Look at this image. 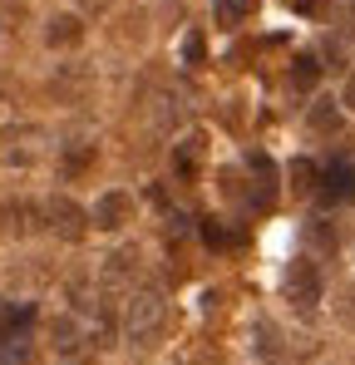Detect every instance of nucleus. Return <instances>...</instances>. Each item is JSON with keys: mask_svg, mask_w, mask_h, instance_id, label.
<instances>
[{"mask_svg": "<svg viewBox=\"0 0 355 365\" xmlns=\"http://www.w3.org/2000/svg\"><path fill=\"white\" fill-rule=\"evenodd\" d=\"M133 272H138V252L133 247H118L114 257L104 262V277H99L104 297H128L133 292Z\"/></svg>", "mask_w": 355, "mask_h": 365, "instance_id": "39448f33", "label": "nucleus"}, {"mask_svg": "<svg viewBox=\"0 0 355 365\" xmlns=\"http://www.w3.org/2000/svg\"><path fill=\"white\" fill-rule=\"evenodd\" d=\"M252 331H257V356L277 361V356H282V346H277V331H272V321H257Z\"/></svg>", "mask_w": 355, "mask_h": 365, "instance_id": "dca6fc26", "label": "nucleus"}, {"mask_svg": "<svg viewBox=\"0 0 355 365\" xmlns=\"http://www.w3.org/2000/svg\"><path fill=\"white\" fill-rule=\"evenodd\" d=\"M45 227H55L64 242H84V237H89V212H84L74 197L59 192V197L45 202Z\"/></svg>", "mask_w": 355, "mask_h": 365, "instance_id": "20e7f679", "label": "nucleus"}, {"mask_svg": "<svg viewBox=\"0 0 355 365\" xmlns=\"http://www.w3.org/2000/svg\"><path fill=\"white\" fill-rule=\"evenodd\" d=\"M74 365H89V361H74Z\"/></svg>", "mask_w": 355, "mask_h": 365, "instance_id": "a878e982", "label": "nucleus"}, {"mask_svg": "<svg viewBox=\"0 0 355 365\" xmlns=\"http://www.w3.org/2000/svg\"><path fill=\"white\" fill-rule=\"evenodd\" d=\"M311 178H316V168H311L306 158H296V163H292V187H296V192H311V187H316Z\"/></svg>", "mask_w": 355, "mask_h": 365, "instance_id": "aec40b11", "label": "nucleus"}, {"mask_svg": "<svg viewBox=\"0 0 355 365\" xmlns=\"http://www.w3.org/2000/svg\"><path fill=\"white\" fill-rule=\"evenodd\" d=\"M0 237H5V207H0Z\"/></svg>", "mask_w": 355, "mask_h": 365, "instance_id": "393cba45", "label": "nucleus"}, {"mask_svg": "<svg viewBox=\"0 0 355 365\" xmlns=\"http://www.w3.org/2000/svg\"><path fill=\"white\" fill-rule=\"evenodd\" d=\"M50 153V133L40 123H5L0 128V168H30Z\"/></svg>", "mask_w": 355, "mask_h": 365, "instance_id": "f03ea898", "label": "nucleus"}, {"mask_svg": "<svg viewBox=\"0 0 355 365\" xmlns=\"http://www.w3.org/2000/svg\"><path fill=\"white\" fill-rule=\"evenodd\" d=\"M69 302H74L79 316H89V311H94V292H89V282H84V277H74V282H69Z\"/></svg>", "mask_w": 355, "mask_h": 365, "instance_id": "a211bd4d", "label": "nucleus"}, {"mask_svg": "<svg viewBox=\"0 0 355 365\" xmlns=\"http://www.w3.org/2000/svg\"><path fill=\"white\" fill-rule=\"evenodd\" d=\"M341 104H346V109H351V114H355V74H351V79H346V94H341Z\"/></svg>", "mask_w": 355, "mask_h": 365, "instance_id": "5701e85b", "label": "nucleus"}, {"mask_svg": "<svg viewBox=\"0 0 355 365\" xmlns=\"http://www.w3.org/2000/svg\"><path fill=\"white\" fill-rule=\"evenodd\" d=\"M202 242H207V247H222V242H227V232H222V227L207 217V222H202Z\"/></svg>", "mask_w": 355, "mask_h": 365, "instance_id": "4be33fe9", "label": "nucleus"}, {"mask_svg": "<svg viewBox=\"0 0 355 365\" xmlns=\"http://www.w3.org/2000/svg\"><path fill=\"white\" fill-rule=\"evenodd\" d=\"M40 227H45V207H40V202L20 197V202H10V207H5V232L30 237V232H40Z\"/></svg>", "mask_w": 355, "mask_h": 365, "instance_id": "0eeeda50", "label": "nucleus"}, {"mask_svg": "<svg viewBox=\"0 0 355 365\" xmlns=\"http://www.w3.org/2000/svg\"><path fill=\"white\" fill-rule=\"evenodd\" d=\"M282 287H287V302L296 306V316H316V306H321V272H316V262L311 257H296L292 267H287V277H282Z\"/></svg>", "mask_w": 355, "mask_h": 365, "instance_id": "7ed1b4c3", "label": "nucleus"}, {"mask_svg": "<svg viewBox=\"0 0 355 365\" xmlns=\"http://www.w3.org/2000/svg\"><path fill=\"white\" fill-rule=\"evenodd\" d=\"M287 5H296V10H316V0H287Z\"/></svg>", "mask_w": 355, "mask_h": 365, "instance_id": "b1692460", "label": "nucleus"}, {"mask_svg": "<svg viewBox=\"0 0 355 365\" xmlns=\"http://www.w3.org/2000/svg\"><path fill=\"white\" fill-rule=\"evenodd\" d=\"M197 143H202V138H182V143H178V153H173L178 173H192V168H197Z\"/></svg>", "mask_w": 355, "mask_h": 365, "instance_id": "6ab92c4d", "label": "nucleus"}, {"mask_svg": "<svg viewBox=\"0 0 355 365\" xmlns=\"http://www.w3.org/2000/svg\"><path fill=\"white\" fill-rule=\"evenodd\" d=\"M182 55H187V64H202V35H197V30L182 40Z\"/></svg>", "mask_w": 355, "mask_h": 365, "instance_id": "412c9836", "label": "nucleus"}, {"mask_svg": "<svg viewBox=\"0 0 355 365\" xmlns=\"http://www.w3.org/2000/svg\"><path fill=\"white\" fill-rule=\"evenodd\" d=\"M252 5H257V0H212V20H217L222 30H232V25H242V20L252 15Z\"/></svg>", "mask_w": 355, "mask_h": 365, "instance_id": "ddd939ff", "label": "nucleus"}, {"mask_svg": "<svg viewBox=\"0 0 355 365\" xmlns=\"http://www.w3.org/2000/svg\"><path fill=\"white\" fill-rule=\"evenodd\" d=\"M321 79V64H316V55H296V69H292V84L296 89H311Z\"/></svg>", "mask_w": 355, "mask_h": 365, "instance_id": "2eb2a0df", "label": "nucleus"}, {"mask_svg": "<svg viewBox=\"0 0 355 365\" xmlns=\"http://www.w3.org/2000/svg\"><path fill=\"white\" fill-rule=\"evenodd\" d=\"M326 202H355V163H336L326 168Z\"/></svg>", "mask_w": 355, "mask_h": 365, "instance_id": "6e6552de", "label": "nucleus"}, {"mask_svg": "<svg viewBox=\"0 0 355 365\" xmlns=\"http://www.w3.org/2000/svg\"><path fill=\"white\" fill-rule=\"evenodd\" d=\"M128 212H133V197H128V192H104V197H99V202H94V212H89V222H94V227H99V232H118V227H123V222H128Z\"/></svg>", "mask_w": 355, "mask_h": 365, "instance_id": "423d86ee", "label": "nucleus"}, {"mask_svg": "<svg viewBox=\"0 0 355 365\" xmlns=\"http://www.w3.org/2000/svg\"><path fill=\"white\" fill-rule=\"evenodd\" d=\"M311 128L316 133H341V109L336 104H316L311 109Z\"/></svg>", "mask_w": 355, "mask_h": 365, "instance_id": "4468645a", "label": "nucleus"}, {"mask_svg": "<svg viewBox=\"0 0 355 365\" xmlns=\"http://www.w3.org/2000/svg\"><path fill=\"white\" fill-rule=\"evenodd\" d=\"M50 341H55L59 356H69V361H74V356H79V346H84L79 321H74V316H55V321H50Z\"/></svg>", "mask_w": 355, "mask_h": 365, "instance_id": "1a4fd4ad", "label": "nucleus"}, {"mask_svg": "<svg viewBox=\"0 0 355 365\" xmlns=\"http://www.w3.org/2000/svg\"><path fill=\"white\" fill-rule=\"evenodd\" d=\"M0 365H30V331H5L0 336Z\"/></svg>", "mask_w": 355, "mask_h": 365, "instance_id": "9b49d317", "label": "nucleus"}, {"mask_svg": "<svg viewBox=\"0 0 355 365\" xmlns=\"http://www.w3.org/2000/svg\"><path fill=\"white\" fill-rule=\"evenodd\" d=\"M163 326H168V302H163V292H158V287H133V292H128V306H123V336H128V346H138V351L158 346Z\"/></svg>", "mask_w": 355, "mask_h": 365, "instance_id": "f257e3e1", "label": "nucleus"}, {"mask_svg": "<svg viewBox=\"0 0 355 365\" xmlns=\"http://www.w3.org/2000/svg\"><path fill=\"white\" fill-rule=\"evenodd\" d=\"M45 40H50L55 50H74V45L84 40V25H79V15H55V20H50V30H45Z\"/></svg>", "mask_w": 355, "mask_h": 365, "instance_id": "9d476101", "label": "nucleus"}, {"mask_svg": "<svg viewBox=\"0 0 355 365\" xmlns=\"http://www.w3.org/2000/svg\"><path fill=\"white\" fill-rule=\"evenodd\" d=\"M153 104H158V109H153V123H158V128H173V123L182 119V104H178V99H168V94H158Z\"/></svg>", "mask_w": 355, "mask_h": 365, "instance_id": "f3484780", "label": "nucleus"}, {"mask_svg": "<svg viewBox=\"0 0 355 365\" xmlns=\"http://www.w3.org/2000/svg\"><path fill=\"white\" fill-rule=\"evenodd\" d=\"M89 168H94V143H89V138H74V143L64 148V173L79 178V173H89Z\"/></svg>", "mask_w": 355, "mask_h": 365, "instance_id": "f8f14e48", "label": "nucleus"}]
</instances>
